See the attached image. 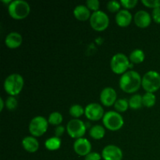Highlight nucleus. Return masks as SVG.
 Masks as SVG:
<instances>
[{"mask_svg": "<svg viewBox=\"0 0 160 160\" xmlns=\"http://www.w3.org/2000/svg\"><path fill=\"white\" fill-rule=\"evenodd\" d=\"M142 78L137 71L129 70L120 77L119 85L122 91L131 94L138 91L142 86Z\"/></svg>", "mask_w": 160, "mask_h": 160, "instance_id": "1", "label": "nucleus"}, {"mask_svg": "<svg viewBox=\"0 0 160 160\" xmlns=\"http://www.w3.org/2000/svg\"><path fill=\"white\" fill-rule=\"evenodd\" d=\"M24 81L23 77L19 73H12L6 78L3 84L4 90L10 96L17 95L23 88Z\"/></svg>", "mask_w": 160, "mask_h": 160, "instance_id": "2", "label": "nucleus"}, {"mask_svg": "<svg viewBox=\"0 0 160 160\" xmlns=\"http://www.w3.org/2000/svg\"><path fill=\"white\" fill-rule=\"evenodd\" d=\"M31 7L28 2L23 0H14L8 6L9 16L14 20H23L30 13Z\"/></svg>", "mask_w": 160, "mask_h": 160, "instance_id": "3", "label": "nucleus"}, {"mask_svg": "<svg viewBox=\"0 0 160 160\" xmlns=\"http://www.w3.org/2000/svg\"><path fill=\"white\" fill-rule=\"evenodd\" d=\"M132 66L130 62L129 58L123 53H117L112 56L110 61L111 70L116 74L123 75Z\"/></svg>", "mask_w": 160, "mask_h": 160, "instance_id": "4", "label": "nucleus"}, {"mask_svg": "<svg viewBox=\"0 0 160 160\" xmlns=\"http://www.w3.org/2000/svg\"><path fill=\"white\" fill-rule=\"evenodd\" d=\"M102 123L105 128L112 131H118L123 128L124 120L123 117L116 111H109L106 112L102 118Z\"/></svg>", "mask_w": 160, "mask_h": 160, "instance_id": "5", "label": "nucleus"}, {"mask_svg": "<svg viewBox=\"0 0 160 160\" xmlns=\"http://www.w3.org/2000/svg\"><path fill=\"white\" fill-rule=\"evenodd\" d=\"M142 86L146 92H157L160 88V74L155 70L148 71L142 78Z\"/></svg>", "mask_w": 160, "mask_h": 160, "instance_id": "6", "label": "nucleus"}, {"mask_svg": "<svg viewBox=\"0 0 160 160\" xmlns=\"http://www.w3.org/2000/svg\"><path fill=\"white\" fill-rule=\"evenodd\" d=\"M48 120L42 116H37L34 117L31 120L29 123V129L30 134L33 137H41L48 130Z\"/></svg>", "mask_w": 160, "mask_h": 160, "instance_id": "7", "label": "nucleus"}, {"mask_svg": "<svg viewBox=\"0 0 160 160\" xmlns=\"http://www.w3.org/2000/svg\"><path fill=\"white\" fill-rule=\"evenodd\" d=\"M90 24L95 31H105L109 24V17L106 12L102 10L92 12L90 18Z\"/></svg>", "mask_w": 160, "mask_h": 160, "instance_id": "8", "label": "nucleus"}, {"mask_svg": "<svg viewBox=\"0 0 160 160\" xmlns=\"http://www.w3.org/2000/svg\"><path fill=\"white\" fill-rule=\"evenodd\" d=\"M67 131L69 135L74 139L83 138L86 133V126L82 120L79 119H72L67 123Z\"/></svg>", "mask_w": 160, "mask_h": 160, "instance_id": "9", "label": "nucleus"}, {"mask_svg": "<svg viewBox=\"0 0 160 160\" xmlns=\"http://www.w3.org/2000/svg\"><path fill=\"white\" fill-rule=\"evenodd\" d=\"M84 115L88 120L98 121L103 118L105 115L102 106L98 103H90L84 109Z\"/></svg>", "mask_w": 160, "mask_h": 160, "instance_id": "10", "label": "nucleus"}, {"mask_svg": "<svg viewBox=\"0 0 160 160\" xmlns=\"http://www.w3.org/2000/svg\"><path fill=\"white\" fill-rule=\"evenodd\" d=\"M102 157L104 160H122L123 152L117 145H106L102 151Z\"/></svg>", "mask_w": 160, "mask_h": 160, "instance_id": "11", "label": "nucleus"}, {"mask_svg": "<svg viewBox=\"0 0 160 160\" xmlns=\"http://www.w3.org/2000/svg\"><path fill=\"white\" fill-rule=\"evenodd\" d=\"M117 100V94L115 89L111 87H106L101 92L100 101L102 104L107 107H110L115 104Z\"/></svg>", "mask_w": 160, "mask_h": 160, "instance_id": "12", "label": "nucleus"}, {"mask_svg": "<svg viewBox=\"0 0 160 160\" xmlns=\"http://www.w3.org/2000/svg\"><path fill=\"white\" fill-rule=\"evenodd\" d=\"M73 150L80 156H84L92 152V144L84 138L77 139L73 143Z\"/></svg>", "mask_w": 160, "mask_h": 160, "instance_id": "13", "label": "nucleus"}, {"mask_svg": "<svg viewBox=\"0 0 160 160\" xmlns=\"http://www.w3.org/2000/svg\"><path fill=\"white\" fill-rule=\"evenodd\" d=\"M152 16L145 10H139L135 13L134 20L135 24L138 28H148L152 22Z\"/></svg>", "mask_w": 160, "mask_h": 160, "instance_id": "14", "label": "nucleus"}, {"mask_svg": "<svg viewBox=\"0 0 160 160\" xmlns=\"http://www.w3.org/2000/svg\"><path fill=\"white\" fill-rule=\"evenodd\" d=\"M132 21V14L128 9H121L116 15V22L121 28H126L131 24Z\"/></svg>", "mask_w": 160, "mask_h": 160, "instance_id": "15", "label": "nucleus"}, {"mask_svg": "<svg viewBox=\"0 0 160 160\" xmlns=\"http://www.w3.org/2000/svg\"><path fill=\"white\" fill-rule=\"evenodd\" d=\"M23 38L21 34L19 33L12 31L7 34L5 39V44L9 48H17L21 45Z\"/></svg>", "mask_w": 160, "mask_h": 160, "instance_id": "16", "label": "nucleus"}, {"mask_svg": "<svg viewBox=\"0 0 160 160\" xmlns=\"http://www.w3.org/2000/svg\"><path fill=\"white\" fill-rule=\"evenodd\" d=\"M22 146L25 151L30 153H34L38 150L39 142L35 137L27 136L22 140Z\"/></svg>", "mask_w": 160, "mask_h": 160, "instance_id": "17", "label": "nucleus"}, {"mask_svg": "<svg viewBox=\"0 0 160 160\" xmlns=\"http://www.w3.org/2000/svg\"><path fill=\"white\" fill-rule=\"evenodd\" d=\"M73 15L75 18L80 21H86L91 18L90 9L84 5H78L73 9Z\"/></svg>", "mask_w": 160, "mask_h": 160, "instance_id": "18", "label": "nucleus"}, {"mask_svg": "<svg viewBox=\"0 0 160 160\" xmlns=\"http://www.w3.org/2000/svg\"><path fill=\"white\" fill-rule=\"evenodd\" d=\"M106 134V130L101 125H95L89 131V135L95 140L103 138Z\"/></svg>", "mask_w": 160, "mask_h": 160, "instance_id": "19", "label": "nucleus"}, {"mask_svg": "<svg viewBox=\"0 0 160 160\" xmlns=\"http://www.w3.org/2000/svg\"><path fill=\"white\" fill-rule=\"evenodd\" d=\"M145 52L142 49H140V48H136V49L133 50L131 52L129 59L132 63L138 64L142 63L145 60Z\"/></svg>", "mask_w": 160, "mask_h": 160, "instance_id": "20", "label": "nucleus"}, {"mask_svg": "<svg viewBox=\"0 0 160 160\" xmlns=\"http://www.w3.org/2000/svg\"><path fill=\"white\" fill-rule=\"evenodd\" d=\"M61 139L59 138L53 136V137L47 139L45 142V146L49 151H56L58 150L61 146Z\"/></svg>", "mask_w": 160, "mask_h": 160, "instance_id": "21", "label": "nucleus"}, {"mask_svg": "<svg viewBox=\"0 0 160 160\" xmlns=\"http://www.w3.org/2000/svg\"><path fill=\"white\" fill-rule=\"evenodd\" d=\"M129 102V107L132 109H141L143 106V101H142V96L139 94L133 95L128 100Z\"/></svg>", "mask_w": 160, "mask_h": 160, "instance_id": "22", "label": "nucleus"}, {"mask_svg": "<svg viewBox=\"0 0 160 160\" xmlns=\"http://www.w3.org/2000/svg\"><path fill=\"white\" fill-rule=\"evenodd\" d=\"M142 101H143V106L147 108H151L155 106L156 102V96L154 93L151 92H146L142 96Z\"/></svg>", "mask_w": 160, "mask_h": 160, "instance_id": "23", "label": "nucleus"}, {"mask_svg": "<svg viewBox=\"0 0 160 160\" xmlns=\"http://www.w3.org/2000/svg\"><path fill=\"white\" fill-rule=\"evenodd\" d=\"M62 115L59 112H52L48 119V123L54 126H59L62 122Z\"/></svg>", "mask_w": 160, "mask_h": 160, "instance_id": "24", "label": "nucleus"}, {"mask_svg": "<svg viewBox=\"0 0 160 160\" xmlns=\"http://www.w3.org/2000/svg\"><path fill=\"white\" fill-rule=\"evenodd\" d=\"M69 112H70L71 117H73L75 119H78L81 117L83 114H84V109H83L81 105L74 104L70 106Z\"/></svg>", "mask_w": 160, "mask_h": 160, "instance_id": "25", "label": "nucleus"}, {"mask_svg": "<svg viewBox=\"0 0 160 160\" xmlns=\"http://www.w3.org/2000/svg\"><path fill=\"white\" fill-rule=\"evenodd\" d=\"M114 108L118 112H123L129 108V102L125 98H119L114 104Z\"/></svg>", "mask_w": 160, "mask_h": 160, "instance_id": "26", "label": "nucleus"}, {"mask_svg": "<svg viewBox=\"0 0 160 160\" xmlns=\"http://www.w3.org/2000/svg\"><path fill=\"white\" fill-rule=\"evenodd\" d=\"M107 9L111 12H118L120 11V7H121V4H120V2L118 1H112L108 2L107 3Z\"/></svg>", "mask_w": 160, "mask_h": 160, "instance_id": "27", "label": "nucleus"}, {"mask_svg": "<svg viewBox=\"0 0 160 160\" xmlns=\"http://www.w3.org/2000/svg\"><path fill=\"white\" fill-rule=\"evenodd\" d=\"M17 105H18V102H17V98L15 97H8L6 101V106L9 110H14L15 109H17Z\"/></svg>", "mask_w": 160, "mask_h": 160, "instance_id": "28", "label": "nucleus"}, {"mask_svg": "<svg viewBox=\"0 0 160 160\" xmlns=\"http://www.w3.org/2000/svg\"><path fill=\"white\" fill-rule=\"evenodd\" d=\"M99 6L100 2L98 0H88L86 2V6L90 10H93L94 12L99 10Z\"/></svg>", "mask_w": 160, "mask_h": 160, "instance_id": "29", "label": "nucleus"}, {"mask_svg": "<svg viewBox=\"0 0 160 160\" xmlns=\"http://www.w3.org/2000/svg\"><path fill=\"white\" fill-rule=\"evenodd\" d=\"M142 2L148 8L156 9L160 7V0H142Z\"/></svg>", "mask_w": 160, "mask_h": 160, "instance_id": "30", "label": "nucleus"}, {"mask_svg": "<svg viewBox=\"0 0 160 160\" xmlns=\"http://www.w3.org/2000/svg\"><path fill=\"white\" fill-rule=\"evenodd\" d=\"M122 6L126 9H133L138 4V0H121L120 2Z\"/></svg>", "mask_w": 160, "mask_h": 160, "instance_id": "31", "label": "nucleus"}, {"mask_svg": "<svg viewBox=\"0 0 160 160\" xmlns=\"http://www.w3.org/2000/svg\"><path fill=\"white\" fill-rule=\"evenodd\" d=\"M102 155L96 152H92L84 157V160H101Z\"/></svg>", "mask_w": 160, "mask_h": 160, "instance_id": "32", "label": "nucleus"}, {"mask_svg": "<svg viewBox=\"0 0 160 160\" xmlns=\"http://www.w3.org/2000/svg\"><path fill=\"white\" fill-rule=\"evenodd\" d=\"M152 18L156 23H160V7L153 9L152 12Z\"/></svg>", "mask_w": 160, "mask_h": 160, "instance_id": "33", "label": "nucleus"}, {"mask_svg": "<svg viewBox=\"0 0 160 160\" xmlns=\"http://www.w3.org/2000/svg\"><path fill=\"white\" fill-rule=\"evenodd\" d=\"M64 131H65V128H64V127L61 126V125L57 126L56 129H55V136L60 138L61 136L64 134Z\"/></svg>", "mask_w": 160, "mask_h": 160, "instance_id": "34", "label": "nucleus"}, {"mask_svg": "<svg viewBox=\"0 0 160 160\" xmlns=\"http://www.w3.org/2000/svg\"><path fill=\"white\" fill-rule=\"evenodd\" d=\"M5 103H4V100L2 98H0V111L3 110V108H4Z\"/></svg>", "mask_w": 160, "mask_h": 160, "instance_id": "35", "label": "nucleus"}]
</instances>
